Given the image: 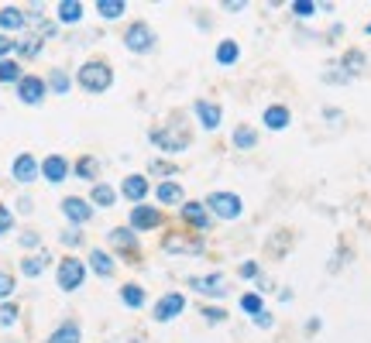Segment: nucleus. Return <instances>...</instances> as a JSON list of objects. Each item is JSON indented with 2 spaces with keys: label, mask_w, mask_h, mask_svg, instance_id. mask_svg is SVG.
<instances>
[{
  "label": "nucleus",
  "mask_w": 371,
  "mask_h": 343,
  "mask_svg": "<svg viewBox=\"0 0 371 343\" xmlns=\"http://www.w3.org/2000/svg\"><path fill=\"white\" fill-rule=\"evenodd\" d=\"M76 83H79V90L83 93H107L110 90V83H114V69L107 65V62H100V58H90V62H83L79 65V73H76Z\"/></svg>",
  "instance_id": "nucleus-1"
},
{
  "label": "nucleus",
  "mask_w": 371,
  "mask_h": 343,
  "mask_svg": "<svg viewBox=\"0 0 371 343\" xmlns=\"http://www.w3.org/2000/svg\"><path fill=\"white\" fill-rule=\"evenodd\" d=\"M107 241H110V244H114L117 250H124V254H137V237H135V230L114 227L110 233H107Z\"/></svg>",
  "instance_id": "nucleus-18"
},
{
  "label": "nucleus",
  "mask_w": 371,
  "mask_h": 343,
  "mask_svg": "<svg viewBox=\"0 0 371 343\" xmlns=\"http://www.w3.org/2000/svg\"><path fill=\"white\" fill-rule=\"evenodd\" d=\"M316 11H320V7H316V4H310V0H296V4H293V14H296V18H313Z\"/></svg>",
  "instance_id": "nucleus-38"
},
{
  "label": "nucleus",
  "mask_w": 371,
  "mask_h": 343,
  "mask_svg": "<svg viewBox=\"0 0 371 343\" xmlns=\"http://www.w3.org/2000/svg\"><path fill=\"white\" fill-rule=\"evenodd\" d=\"M365 62H368V58H365V52H361V48H348V52H344V58H340V69H344L348 76H357V73L365 69Z\"/></svg>",
  "instance_id": "nucleus-27"
},
{
  "label": "nucleus",
  "mask_w": 371,
  "mask_h": 343,
  "mask_svg": "<svg viewBox=\"0 0 371 343\" xmlns=\"http://www.w3.org/2000/svg\"><path fill=\"white\" fill-rule=\"evenodd\" d=\"M120 302H124V305H131V309H141V305H145V288L135 285V282L120 285Z\"/></svg>",
  "instance_id": "nucleus-30"
},
{
  "label": "nucleus",
  "mask_w": 371,
  "mask_h": 343,
  "mask_svg": "<svg viewBox=\"0 0 371 343\" xmlns=\"http://www.w3.org/2000/svg\"><path fill=\"white\" fill-rule=\"evenodd\" d=\"M11 295H14V275L11 271H0V299L7 302Z\"/></svg>",
  "instance_id": "nucleus-37"
},
{
  "label": "nucleus",
  "mask_w": 371,
  "mask_h": 343,
  "mask_svg": "<svg viewBox=\"0 0 371 343\" xmlns=\"http://www.w3.org/2000/svg\"><path fill=\"white\" fill-rule=\"evenodd\" d=\"M196 117H199V124L207 127V131H216L220 127V117H224V110L216 107V103H210V100H196Z\"/></svg>",
  "instance_id": "nucleus-15"
},
{
  "label": "nucleus",
  "mask_w": 371,
  "mask_h": 343,
  "mask_svg": "<svg viewBox=\"0 0 371 343\" xmlns=\"http://www.w3.org/2000/svg\"><path fill=\"white\" fill-rule=\"evenodd\" d=\"M69 172H73V165H69L62 154H48V158L41 162V179H45V182H52V186L66 182V179H69Z\"/></svg>",
  "instance_id": "nucleus-10"
},
{
  "label": "nucleus",
  "mask_w": 371,
  "mask_h": 343,
  "mask_svg": "<svg viewBox=\"0 0 371 343\" xmlns=\"http://www.w3.org/2000/svg\"><path fill=\"white\" fill-rule=\"evenodd\" d=\"M21 316V309L14 302H0V326H14Z\"/></svg>",
  "instance_id": "nucleus-36"
},
{
  "label": "nucleus",
  "mask_w": 371,
  "mask_h": 343,
  "mask_svg": "<svg viewBox=\"0 0 371 343\" xmlns=\"http://www.w3.org/2000/svg\"><path fill=\"white\" fill-rule=\"evenodd\" d=\"M124 45L137 52V56H145V52H152L155 48V31H152V24H145V21H135L127 31H124Z\"/></svg>",
  "instance_id": "nucleus-5"
},
{
  "label": "nucleus",
  "mask_w": 371,
  "mask_h": 343,
  "mask_svg": "<svg viewBox=\"0 0 371 343\" xmlns=\"http://www.w3.org/2000/svg\"><path fill=\"white\" fill-rule=\"evenodd\" d=\"M265 127L268 131H286L289 127V120H293V114H289V107H282V103H272V107H265Z\"/></svg>",
  "instance_id": "nucleus-17"
},
{
  "label": "nucleus",
  "mask_w": 371,
  "mask_h": 343,
  "mask_svg": "<svg viewBox=\"0 0 371 343\" xmlns=\"http://www.w3.org/2000/svg\"><path fill=\"white\" fill-rule=\"evenodd\" d=\"M234 144L241 148V152H251L254 144H258V131L248 127V124H237L234 127Z\"/></svg>",
  "instance_id": "nucleus-29"
},
{
  "label": "nucleus",
  "mask_w": 371,
  "mask_h": 343,
  "mask_svg": "<svg viewBox=\"0 0 371 343\" xmlns=\"http://www.w3.org/2000/svg\"><path fill=\"white\" fill-rule=\"evenodd\" d=\"M38 244H41L38 230H24V233H21V248H38Z\"/></svg>",
  "instance_id": "nucleus-43"
},
{
  "label": "nucleus",
  "mask_w": 371,
  "mask_h": 343,
  "mask_svg": "<svg viewBox=\"0 0 371 343\" xmlns=\"http://www.w3.org/2000/svg\"><path fill=\"white\" fill-rule=\"evenodd\" d=\"M203 320H207V323H224L227 312H224L220 305H203Z\"/></svg>",
  "instance_id": "nucleus-40"
},
{
  "label": "nucleus",
  "mask_w": 371,
  "mask_h": 343,
  "mask_svg": "<svg viewBox=\"0 0 371 343\" xmlns=\"http://www.w3.org/2000/svg\"><path fill=\"white\" fill-rule=\"evenodd\" d=\"M59 241L66 244V248H79V244H83V233H79V230H62Z\"/></svg>",
  "instance_id": "nucleus-42"
},
{
  "label": "nucleus",
  "mask_w": 371,
  "mask_h": 343,
  "mask_svg": "<svg viewBox=\"0 0 371 343\" xmlns=\"http://www.w3.org/2000/svg\"><path fill=\"white\" fill-rule=\"evenodd\" d=\"M90 199H93V206H100V210H110L117 203V192H114V186H107V182H97L93 192H90Z\"/></svg>",
  "instance_id": "nucleus-26"
},
{
  "label": "nucleus",
  "mask_w": 371,
  "mask_h": 343,
  "mask_svg": "<svg viewBox=\"0 0 371 343\" xmlns=\"http://www.w3.org/2000/svg\"><path fill=\"white\" fill-rule=\"evenodd\" d=\"M45 93H48V86H45L41 76H24L18 83V100L28 103V107H38L41 100H45Z\"/></svg>",
  "instance_id": "nucleus-8"
},
{
  "label": "nucleus",
  "mask_w": 371,
  "mask_h": 343,
  "mask_svg": "<svg viewBox=\"0 0 371 343\" xmlns=\"http://www.w3.org/2000/svg\"><path fill=\"white\" fill-rule=\"evenodd\" d=\"M41 45H45V41H41L38 35H28V38H21L18 45H14V52H18L21 58H35L41 52Z\"/></svg>",
  "instance_id": "nucleus-33"
},
{
  "label": "nucleus",
  "mask_w": 371,
  "mask_h": 343,
  "mask_svg": "<svg viewBox=\"0 0 371 343\" xmlns=\"http://www.w3.org/2000/svg\"><path fill=\"white\" fill-rule=\"evenodd\" d=\"M241 309H244L248 316H261V312H265V309H261V295H258V292H244V295H241Z\"/></svg>",
  "instance_id": "nucleus-35"
},
{
  "label": "nucleus",
  "mask_w": 371,
  "mask_h": 343,
  "mask_svg": "<svg viewBox=\"0 0 371 343\" xmlns=\"http://www.w3.org/2000/svg\"><path fill=\"white\" fill-rule=\"evenodd\" d=\"M237 58H241V48H237L234 38H224L216 45V62H220V65H234Z\"/></svg>",
  "instance_id": "nucleus-28"
},
{
  "label": "nucleus",
  "mask_w": 371,
  "mask_h": 343,
  "mask_svg": "<svg viewBox=\"0 0 371 343\" xmlns=\"http://www.w3.org/2000/svg\"><path fill=\"white\" fill-rule=\"evenodd\" d=\"M207 210L214 216H220V220H237L244 213V203H241L237 192H210L207 196Z\"/></svg>",
  "instance_id": "nucleus-3"
},
{
  "label": "nucleus",
  "mask_w": 371,
  "mask_h": 343,
  "mask_svg": "<svg viewBox=\"0 0 371 343\" xmlns=\"http://www.w3.org/2000/svg\"><path fill=\"white\" fill-rule=\"evenodd\" d=\"M127 220H131V230H158L162 227V210L148 206V203H137Z\"/></svg>",
  "instance_id": "nucleus-7"
},
{
  "label": "nucleus",
  "mask_w": 371,
  "mask_h": 343,
  "mask_svg": "<svg viewBox=\"0 0 371 343\" xmlns=\"http://www.w3.org/2000/svg\"><path fill=\"white\" fill-rule=\"evenodd\" d=\"M120 192H124V196L137 206V203L148 196V182H145V175H127V179L120 182Z\"/></svg>",
  "instance_id": "nucleus-20"
},
{
  "label": "nucleus",
  "mask_w": 371,
  "mask_h": 343,
  "mask_svg": "<svg viewBox=\"0 0 371 343\" xmlns=\"http://www.w3.org/2000/svg\"><path fill=\"white\" fill-rule=\"evenodd\" d=\"M45 268H48V254H45V250H38V254H28V258H21V275H24V278H38Z\"/></svg>",
  "instance_id": "nucleus-22"
},
{
  "label": "nucleus",
  "mask_w": 371,
  "mask_h": 343,
  "mask_svg": "<svg viewBox=\"0 0 371 343\" xmlns=\"http://www.w3.org/2000/svg\"><path fill=\"white\" fill-rule=\"evenodd\" d=\"M90 268H93V271H97L100 278H110V275H114V258H110V254H107V250H100V248H93L90 250Z\"/></svg>",
  "instance_id": "nucleus-25"
},
{
  "label": "nucleus",
  "mask_w": 371,
  "mask_h": 343,
  "mask_svg": "<svg viewBox=\"0 0 371 343\" xmlns=\"http://www.w3.org/2000/svg\"><path fill=\"white\" fill-rule=\"evenodd\" d=\"M21 79H24V73H21L18 62H14V58H4V62H0V83H14V86H18Z\"/></svg>",
  "instance_id": "nucleus-34"
},
{
  "label": "nucleus",
  "mask_w": 371,
  "mask_h": 343,
  "mask_svg": "<svg viewBox=\"0 0 371 343\" xmlns=\"http://www.w3.org/2000/svg\"><path fill=\"white\" fill-rule=\"evenodd\" d=\"M83 18V4L79 0H62L59 4V21L62 24H76Z\"/></svg>",
  "instance_id": "nucleus-32"
},
{
  "label": "nucleus",
  "mask_w": 371,
  "mask_h": 343,
  "mask_svg": "<svg viewBox=\"0 0 371 343\" xmlns=\"http://www.w3.org/2000/svg\"><path fill=\"white\" fill-rule=\"evenodd\" d=\"M241 278H258V265L254 261H244L241 265Z\"/></svg>",
  "instance_id": "nucleus-45"
},
{
  "label": "nucleus",
  "mask_w": 371,
  "mask_h": 343,
  "mask_svg": "<svg viewBox=\"0 0 371 343\" xmlns=\"http://www.w3.org/2000/svg\"><path fill=\"white\" fill-rule=\"evenodd\" d=\"M62 216L69 220V223H76V227H83L90 216H93V206L83 199V196H66L62 199Z\"/></svg>",
  "instance_id": "nucleus-9"
},
{
  "label": "nucleus",
  "mask_w": 371,
  "mask_h": 343,
  "mask_svg": "<svg viewBox=\"0 0 371 343\" xmlns=\"http://www.w3.org/2000/svg\"><path fill=\"white\" fill-rule=\"evenodd\" d=\"M152 144H158L162 152H169V154H179V152H186L189 144H193V134L186 131L182 124H165V127H152Z\"/></svg>",
  "instance_id": "nucleus-2"
},
{
  "label": "nucleus",
  "mask_w": 371,
  "mask_h": 343,
  "mask_svg": "<svg viewBox=\"0 0 371 343\" xmlns=\"http://www.w3.org/2000/svg\"><path fill=\"white\" fill-rule=\"evenodd\" d=\"M155 199L158 203H165V206H182V199H186V192H182V186L179 182H158V189H155Z\"/></svg>",
  "instance_id": "nucleus-19"
},
{
  "label": "nucleus",
  "mask_w": 371,
  "mask_h": 343,
  "mask_svg": "<svg viewBox=\"0 0 371 343\" xmlns=\"http://www.w3.org/2000/svg\"><path fill=\"white\" fill-rule=\"evenodd\" d=\"M254 323H258V326H272L275 320H272V316H268V312H261V316H254Z\"/></svg>",
  "instance_id": "nucleus-47"
},
{
  "label": "nucleus",
  "mask_w": 371,
  "mask_h": 343,
  "mask_svg": "<svg viewBox=\"0 0 371 343\" xmlns=\"http://www.w3.org/2000/svg\"><path fill=\"white\" fill-rule=\"evenodd\" d=\"M7 230H14V213H11L7 206H4V203H0V237H4Z\"/></svg>",
  "instance_id": "nucleus-41"
},
{
  "label": "nucleus",
  "mask_w": 371,
  "mask_h": 343,
  "mask_svg": "<svg viewBox=\"0 0 371 343\" xmlns=\"http://www.w3.org/2000/svg\"><path fill=\"white\" fill-rule=\"evenodd\" d=\"M182 213V220L196 230H210V213H207V203H182L179 206Z\"/></svg>",
  "instance_id": "nucleus-13"
},
{
  "label": "nucleus",
  "mask_w": 371,
  "mask_h": 343,
  "mask_svg": "<svg viewBox=\"0 0 371 343\" xmlns=\"http://www.w3.org/2000/svg\"><path fill=\"white\" fill-rule=\"evenodd\" d=\"M73 172H76V179H86V182H93V186H97L100 162L93 158V154H83V158H76V165H73Z\"/></svg>",
  "instance_id": "nucleus-24"
},
{
  "label": "nucleus",
  "mask_w": 371,
  "mask_h": 343,
  "mask_svg": "<svg viewBox=\"0 0 371 343\" xmlns=\"http://www.w3.org/2000/svg\"><path fill=\"white\" fill-rule=\"evenodd\" d=\"M189 288L199 292V295H214V299H224L227 295V282L224 275H203V278H189Z\"/></svg>",
  "instance_id": "nucleus-12"
},
{
  "label": "nucleus",
  "mask_w": 371,
  "mask_h": 343,
  "mask_svg": "<svg viewBox=\"0 0 371 343\" xmlns=\"http://www.w3.org/2000/svg\"><path fill=\"white\" fill-rule=\"evenodd\" d=\"M56 282H59L62 292H76V288H83V282H86V265H83L79 258H62Z\"/></svg>",
  "instance_id": "nucleus-4"
},
{
  "label": "nucleus",
  "mask_w": 371,
  "mask_h": 343,
  "mask_svg": "<svg viewBox=\"0 0 371 343\" xmlns=\"http://www.w3.org/2000/svg\"><path fill=\"white\" fill-rule=\"evenodd\" d=\"M45 86H48V93L66 96L69 90H73V76H69L66 69H52V73H48V79H45Z\"/></svg>",
  "instance_id": "nucleus-23"
},
{
  "label": "nucleus",
  "mask_w": 371,
  "mask_h": 343,
  "mask_svg": "<svg viewBox=\"0 0 371 343\" xmlns=\"http://www.w3.org/2000/svg\"><path fill=\"white\" fill-rule=\"evenodd\" d=\"M124 11H127V4H124V0H100V4H97V14H100V18H107V21H117Z\"/></svg>",
  "instance_id": "nucleus-31"
},
{
  "label": "nucleus",
  "mask_w": 371,
  "mask_h": 343,
  "mask_svg": "<svg viewBox=\"0 0 371 343\" xmlns=\"http://www.w3.org/2000/svg\"><path fill=\"white\" fill-rule=\"evenodd\" d=\"M179 312H186V295L182 292H165L162 299L155 302V323H172Z\"/></svg>",
  "instance_id": "nucleus-6"
},
{
  "label": "nucleus",
  "mask_w": 371,
  "mask_h": 343,
  "mask_svg": "<svg viewBox=\"0 0 371 343\" xmlns=\"http://www.w3.org/2000/svg\"><path fill=\"white\" fill-rule=\"evenodd\" d=\"M11 175H14V182L28 186V182H35V179L41 175V165L35 162V154H18L14 165H11Z\"/></svg>",
  "instance_id": "nucleus-11"
},
{
  "label": "nucleus",
  "mask_w": 371,
  "mask_h": 343,
  "mask_svg": "<svg viewBox=\"0 0 371 343\" xmlns=\"http://www.w3.org/2000/svg\"><path fill=\"white\" fill-rule=\"evenodd\" d=\"M24 11L21 7H0V31H24Z\"/></svg>",
  "instance_id": "nucleus-21"
},
{
  "label": "nucleus",
  "mask_w": 371,
  "mask_h": 343,
  "mask_svg": "<svg viewBox=\"0 0 371 343\" xmlns=\"http://www.w3.org/2000/svg\"><path fill=\"white\" fill-rule=\"evenodd\" d=\"M18 210L21 213H31V196H21V199H18Z\"/></svg>",
  "instance_id": "nucleus-46"
},
{
  "label": "nucleus",
  "mask_w": 371,
  "mask_h": 343,
  "mask_svg": "<svg viewBox=\"0 0 371 343\" xmlns=\"http://www.w3.org/2000/svg\"><path fill=\"white\" fill-rule=\"evenodd\" d=\"M368 35H371V24H368Z\"/></svg>",
  "instance_id": "nucleus-48"
},
{
  "label": "nucleus",
  "mask_w": 371,
  "mask_h": 343,
  "mask_svg": "<svg viewBox=\"0 0 371 343\" xmlns=\"http://www.w3.org/2000/svg\"><path fill=\"white\" fill-rule=\"evenodd\" d=\"M162 248L169 250V254H199V250H203V241H189V237H182V233H165Z\"/></svg>",
  "instance_id": "nucleus-14"
},
{
  "label": "nucleus",
  "mask_w": 371,
  "mask_h": 343,
  "mask_svg": "<svg viewBox=\"0 0 371 343\" xmlns=\"http://www.w3.org/2000/svg\"><path fill=\"white\" fill-rule=\"evenodd\" d=\"M14 45H18V41H14V38H7V35L0 31V62H4V58H7L11 52H14Z\"/></svg>",
  "instance_id": "nucleus-44"
},
{
  "label": "nucleus",
  "mask_w": 371,
  "mask_h": 343,
  "mask_svg": "<svg viewBox=\"0 0 371 343\" xmlns=\"http://www.w3.org/2000/svg\"><path fill=\"white\" fill-rule=\"evenodd\" d=\"M152 175H165V179H169V175H179V169L172 165V162H162V158H155V162H152Z\"/></svg>",
  "instance_id": "nucleus-39"
},
{
  "label": "nucleus",
  "mask_w": 371,
  "mask_h": 343,
  "mask_svg": "<svg viewBox=\"0 0 371 343\" xmlns=\"http://www.w3.org/2000/svg\"><path fill=\"white\" fill-rule=\"evenodd\" d=\"M79 340H83V329H79L76 320H62V323L48 333L45 343H79Z\"/></svg>",
  "instance_id": "nucleus-16"
}]
</instances>
